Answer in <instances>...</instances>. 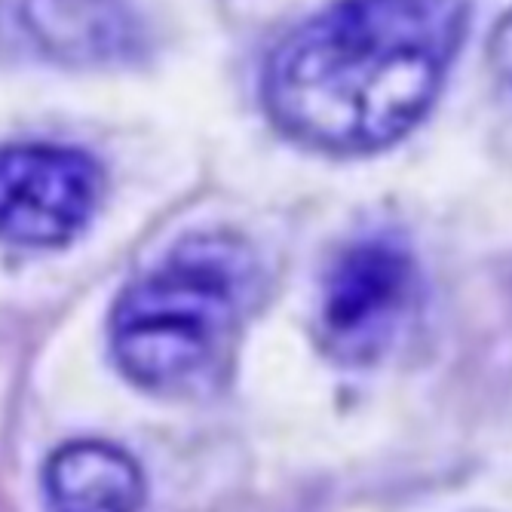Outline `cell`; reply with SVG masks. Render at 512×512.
<instances>
[{
  "label": "cell",
  "mask_w": 512,
  "mask_h": 512,
  "mask_svg": "<svg viewBox=\"0 0 512 512\" xmlns=\"http://www.w3.org/2000/svg\"><path fill=\"white\" fill-rule=\"evenodd\" d=\"M105 172L86 151L65 145L0 148V240L53 249L92 221Z\"/></svg>",
  "instance_id": "277c9868"
},
{
  "label": "cell",
  "mask_w": 512,
  "mask_h": 512,
  "mask_svg": "<svg viewBox=\"0 0 512 512\" xmlns=\"http://www.w3.org/2000/svg\"><path fill=\"white\" fill-rule=\"evenodd\" d=\"M53 512H138L145 506V473L117 445L74 442L59 448L43 473Z\"/></svg>",
  "instance_id": "5b68a950"
},
{
  "label": "cell",
  "mask_w": 512,
  "mask_h": 512,
  "mask_svg": "<svg viewBox=\"0 0 512 512\" xmlns=\"http://www.w3.org/2000/svg\"><path fill=\"white\" fill-rule=\"evenodd\" d=\"M467 19L463 4H338L276 43L261 80L264 108L304 148L384 151L433 108Z\"/></svg>",
  "instance_id": "6da1fadb"
},
{
  "label": "cell",
  "mask_w": 512,
  "mask_h": 512,
  "mask_svg": "<svg viewBox=\"0 0 512 512\" xmlns=\"http://www.w3.org/2000/svg\"><path fill=\"white\" fill-rule=\"evenodd\" d=\"M28 22L31 34L53 56H80V59H105L129 50V37L135 31V19L123 7H83V4H25L19 13Z\"/></svg>",
  "instance_id": "8992f818"
},
{
  "label": "cell",
  "mask_w": 512,
  "mask_h": 512,
  "mask_svg": "<svg viewBox=\"0 0 512 512\" xmlns=\"http://www.w3.org/2000/svg\"><path fill=\"white\" fill-rule=\"evenodd\" d=\"M258 279V258L240 237H184L120 292L108 332L117 368L151 393L206 384L237 344Z\"/></svg>",
  "instance_id": "7a4b0ae2"
},
{
  "label": "cell",
  "mask_w": 512,
  "mask_h": 512,
  "mask_svg": "<svg viewBox=\"0 0 512 512\" xmlns=\"http://www.w3.org/2000/svg\"><path fill=\"white\" fill-rule=\"evenodd\" d=\"M421 301V267L399 234H368L344 246L322 276L319 338L335 359H381Z\"/></svg>",
  "instance_id": "3957f363"
}]
</instances>
